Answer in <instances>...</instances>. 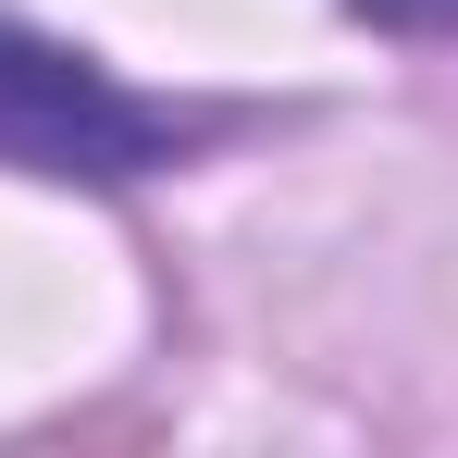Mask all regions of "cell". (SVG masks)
Instances as JSON below:
<instances>
[{
	"mask_svg": "<svg viewBox=\"0 0 458 458\" xmlns=\"http://www.w3.org/2000/svg\"><path fill=\"white\" fill-rule=\"evenodd\" d=\"M347 13L384 38H458V0H347Z\"/></svg>",
	"mask_w": 458,
	"mask_h": 458,
	"instance_id": "obj_2",
	"label": "cell"
},
{
	"mask_svg": "<svg viewBox=\"0 0 458 458\" xmlns=\"http://www.w3.org/2000/svg\"><path fill=\"white\" fill-rule=\"evenodd\" d=\"M174 149H186V112L112 87L87 50H63V38H38V25L0 13V161L124 186V174H161Z\"/></svg>",
	"mask_w": 458,
	"mask_h": 458,
	"instance_id": "obj_1",
	"label": "cell"
}]
</instances>
